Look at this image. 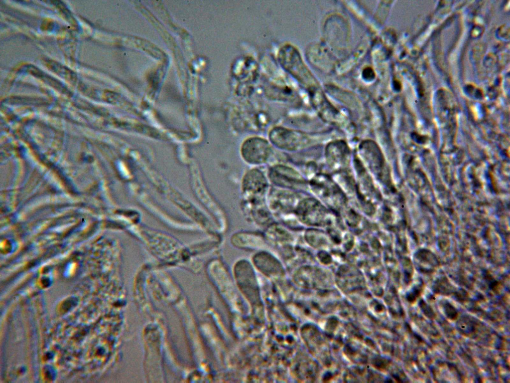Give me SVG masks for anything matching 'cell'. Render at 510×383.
<instances>
[{
  "instance_id": "8992f818",
  "label": "cell",
  "mask_w": 510,
  "mask_h": 383,
  "mask_svg": "<svg viewBox=\"0 0 510 383\" xmlns=\"http://www.w3.org/2000/svg\"><path fill=\"white\" fill-rule=\"evenodd\" d=\"M328 159L335 165L341 166L346 162V158L348 156V151L345 144L342 142L333 143L332 146L328 148Z\"/></svg>"
},
{
  "instance_id": "5b68a950",
  "label": "cell",
  "mask_w": 510,
  "mask_h": 383,
  "mask_svg": "<svg viewBox=\"0 0 510 383\" xmlns=\"http://www.w3.org/2000/svg\"><path fill=\"white\" fill-rule=\"evenodd\" d=\"M245 271H244L245 275L243 276L241 275L244 278L237 275L238 277V280L243 291L246 292L247 296H249L250 300L251 301H253L252 295H253L254 299H256L257 295V287L255 280V277L253 275V272L250 267L248 266L247 271H246L247 267L245 268Z\"/></svg>"
},
{
  "instance_id": "6da1fadb",
  "label": "cell",
  "mask_w": 510,
  "mask_h": 383,
  "mask_svg": "<svg viewBox=\"0 0 510 383\" xmlns=\"http://www.w3.org/2000/svg\"><path fill=\"white\" fill-rule=\"evenodd\" d=\"M272 143L278 148L286 151H295L303 148L308 139L304 134L283 127H275L269 134Z\"/></svg>"
},
{
  "instance_id": "7a4b0ae2",
  "label": "cell",
  "mask_w": 510,
  "mask_h": 383,
  "mask_svg": "<svg viewBox=\"0 0 510 383\" xmlns=\"http://www.w3.org/2000/svg\"><path fill=\"white\" fill-rule=\"evenodd\" d=\"M271 153V147L267 141L257 137L248 139L241 147L243 158L251 164L258 165L265 163Z\"/></svg>"
},
{
  "instance_id": "3957f363",
  "label": "cell",
  "mask_w": 510,
  "mask_h": 383,
  "mask_svg": "<svg viewBox=\"0 0 510 383\" xmlns=\"http://www.w3.org/2000/svg\"><path fill=\"white\" fill-rule=\"evenodd\" d=\"M269 177L275 184L288 188L293 187L300 181L296 171L283 165L272 167L269 171Z\"/></svg>"
},
{
  "instance_id": "277c9868",
  "label": "cell",
  "mask_w": 510,
  "mask_h": 383,
  "mask_svg": "<svg viewBox=\"0 0 510 383\" xmlns=\"http://www.w3.org/2000/svg\"><path fill=\"white\" fill-rule=\"evenodd\" d=\"M267 184L263 173L257 169H253L245 175L243 187L247 194L261 195L265 192Z\"/></svg>"
}]
</instances>
